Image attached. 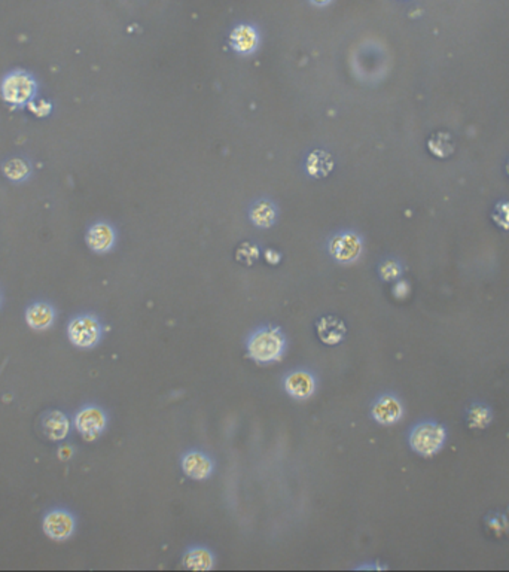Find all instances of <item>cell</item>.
Instances as JSON below:
<instances>
[{
	"label": "cell",
	"instance_id": "cell-12",
	"mask_svg": "<svg viewBox=\"0 0 509 572\" xmlns=\"http://www.w3.org/2000/svg\"><path fill=\"white\" fill-rule=\"evenodd\" d=\"M230 42L232 49L237 51L239 54L249 56L255 53L259 45V33L251 24H239L232 29Z\"/></svg>",
	"mask_w": 509,
	"mask_h": 572
},
{
	"label": "cell",
	"instance_id": "cell-15",
	"mask_svg": "<svg viewBox=\"0 0 509 572\" xmlns=\"http://www.w3.org/2000/svg\"><path fill=\"white\" fill-rule=\"evenodd\" d=\"M25 321L33 330H46L54 322V309L46 303H36L25 311Z\"/></svg>",
	"mask_w": 509,
	"mask_h": 572
},
{
	"label": "cell",
	"instance_id": "cell-16",
	"mask_svg": "<svg viewBox=\"0 0 509 572\" xmlns=\"http://www.w3.org/2000/svg\"><path fill=\"white\" fill-rule=\"evenodd\" d=\"M44 428L46 435L52 441H60L68 437L70 423L69 419L61 411H51L45 416Z\"/></svg>",
	"mask_w": 509,
	"mask_h": 572
},
{
	"label": "cell",
	"instance_id": "cell-25",
	"mask_svg": "<svg viewBox=\"0 0 509 572\" xmlns=\"http://www.w3.org/2000/svg\"><path fill=\"white\" fill-rule=\"evenodd\" d=\"M486 520H487V525H489L490 530H493L494 534H498V535H502L503 532H506V530L509 529L508 520H506L503 516L491 514V516H489V518H486Z\"/></svg>",
	"mask_w": 509,
	"mask_h": 572
},
{
	"label": "cell",
	"instance_id": "cell-5",
	"mask_svg": "<svg viewBox=\"0 0 509 572\" xmlns=\"http://www.w3.org/2000/svg\"><path fill=\"white\" fill-rule=\"evenodd\" d=\"M106 423H108L106 413L96 406H88L82 409L76 414L75 419L77 433H80L87 441L97 440L103 434Z\"/></svg>",
	"mask_w": 509,
	"mask_h": 572
},
{
	"label": "cell",
	"instance_id": "cell-1",
	"mask_svg": "<svg viewBox=\"0 0 509 572\" xmlns=\"http://www.w3.org/2000/svg\"><path fill=\"white\" fill-rule=\"evenodd\" d=\"M286 335L282 328L267 325L253 331L246 343L247 356L256 363H272L282 359L286 350Z\"/></svg>",
	"mask_w": 509,
	"mask_h": 572
},
{
	"label": "cell",
	"instance_id": "cell-11",
	"mask_svg": "<svg viewBox=\"0 0 509 572\" xmlns=\"http://www.w3.org/2000/svg\"><path fill=\"white\" fill-rule=\"evenodd\" d=\"M402 413H403V409H402L401 401L395 395H390V394L382 395L380 398H378L374 402L372 410H371L374 421L377 423L386 425V426L399 422L402 418Z\"/></svg>",
	"mask_w": 509,
	"mask_h": 572
},
{
	"label": "cell",
	"instance_id": "cell-18",
	"mask_svg": "<svg viewBox=\"0 0 509 572\" xmlns=\"http://www.w3.org/2000/svg\"><path fill=\"white\" fill-rule=\"evenodd\" d=\"M332 167H334L332 158L329 157V154H326L323 151H316L310 154V157L307 160V170L315 178H325L326 175H329Z\"/></svg>",
	"mask_w": 509,
	"mask_h": 572
},
{
	"label": "cell",
	"instance_id": "cell-30",
	"mask_svg": "<svg viewBox=\"0 0 509 572\" xmlns=\"http://www.w3.org/2000/svg\"><path fill=\"white\" fill-rule=\"evenodd\" d=\"M506 170H508V175H509V163H508V167H506Z\"/></svg>",
	"mask_w": 509,
	"mask_h": 572
},
{
	"label": "cell",
	"instance_id": "cell-7",
	"mask_svg": "<svg viewBox=\"0 0 509 572\" xmlns=\"http://www.w3.org/2000/svg\"><path fill=\"white\" fill-rule=\"evenodd\" d=\"M180 468L188 478L201 482V480H207L213 474L215 462L201 450H189L182 456Z\"/></svg>",
	"mask_w": 509,
	"mask_h": 572
},
{
	"label": "cell",
	"instance_id": "cell-3",
	"mask_svg": "<svg viewBox=\"0 0 509 572\" xmlns=\"http://www.w3.org/2000/svg\"><path fill=\"white\" fill-rule=\"evenodd\" d=\"M70 342L82 349L94 347L101 339V325L97 318L84 315L75 318L68 328Z\"/></svg>",
	"mask_w": 509,
	"mask_h": 572
},
{
	"label": "cell",
	"instance_id": "cell-17",
	"mask_svg": "<svg viewBox=\"0 0 509 572\" xmlns=\"http://www.w3.org/2000/svg\"><path fill=\"white\" fill-rule=\"evenodd\" d=\"M251 219L259 228H270L276 220V207L270 201L260 200L252 206Z\"/></svg>",
	"mask_w": 509,
	"mask_h": 572
},
{
	"label": "cell",
	"instance_id": "cell-13",
	"mask_svg": "<svg viewBox=\"0 0 509 572\" xmlns=\"http://www.w3.org/2000/svg\"><path fill=\"white\" fill-rule=\"evenodd\" d=\"M87 243L89 246V249H93L94 252L103 254L112 249V246L115 243V231L111 225L108 224H96L91 227L87 232Z\"/></svg>",
	"mask_w": 509,
	"mask_h": 572
},
{
	"label": "cell",
	"instance_id": "cell-4",
	"mask_svg": "<svg viewBox=\"0 0 509 572\" xmlns=\"http://www.w3.org/2000/svg\"><path fill=\"white\" fill-rule=\"evenodd\" d=\"M36 89L34 80L24 72L11 73L2 82V96L8 103L12 105H24L27 103Z\"/></svg>",
	"mask_w": 509,
	"mask_h": 572
},
{
	"label": "cell",
	"instance_id": "cell-8",
	"mask_svg": "<svg viewBox=\"0 0 509 572\" xmlns=\"http://www.w3.org/2000/svg\"><path fill=\"white\" fill-rule=\"evenodd\" d=\"M284 391L291 398L304 401L311 398L316 392V377L307 370H296L284 377Z\"/></svg>",
	"mask_w": 509,
	"mask_h": 572
},
{
	"label": "cell",
	"instance_id": "cell-21",
	"mask_svg": "<svg viewBox=\"0 0 509 572\" xmlns=\"http://www.w3.org/2000/svg\"><path fill=\"white\" fill-rule=\"evenodd\" d=\"M258 256H259L258 246L252 244V243H243L239 248V251H237V255H236L237 261H240L241 264L244 263L247 266L253 264L258 259Z\"/></svg>",
	"mask_w": 509,
	"mask_h": 572
},
{
	"label": "cell",
	"instance_id": "cell-29",
	"mask_svg": "<svg viewBox=\"0 0 509 572\" xmlns=\"http://www.w3.org/2000/svg\"><path fill=\"white\" fill-rule=\"evenodd\" d=\"M69 456H72V449H70V447H63V449H61L60 458H61V459H68Z\"/></svg>",
	"mask_w": 509,
	"mask_h": 572
},
{
	"label": "cell",
	"instance_id": "cell-24",
	"mask_svg": "<svg viewBox=\"0 0 509 572\" xmlns=\"http://www.w3.org/2000/svg\"><path fill=\"white\" fill-rule=\"evenodd\" d=\"M378 271H380V276H382L383 280L391 282V280H396V279L401 276L402 267L399 266V263L391 261V259H389V261H384V263L380 266V268H378Z\"/></svg>",
	"mask_w": 509,
	"mask_h": 572
},
{
	"label": "cell",
	"instance_id": "cell-19",
	"mask_svg": "<svg viewBox=\"0 0 509 572\" xmlns=\"http://www.w3.org/2000/svg\"><path fill=\"white\" fill-rule=\"evenodd\" d=\"M427 147H429V151L432 152L435 157H441V158L448 157V155H451L454 151L451 136L444 132H439V133L430 136V139L427 142Z\"/></svg>",
	"mask_w": 509,
	"mask_h": 572
},
{
	"label": "cell",
	"instance_id": "cell-27",
	"mask_svg": "<svg viewBox=\"0 0 509 572\" xmlns=\"http://www.w3.org/2000/svg\"><path fill=\"white\" fill-rule=\"evenodd\" d=\"M265 258L268 259L270 264H279L282 256H280L279 252H276L274 249H268V251L265 252Z\"/></svg>",
	"mask_w": 509,
	"mask_h": 572
},
{
	"label": "cell",
	"instance_id": "cell-14",
	"mask_svg": "<svg viewBox=\"0 0 509 572\" xmlns=\"http://www.w3.org/2000/svg\"><path fill=\"white\" fill-rule=\"evenodd\" d=\"M184 566L192 571H208L215 566L213 553L203 545L189 547L184 554Z\"/></svg>",
	"mask_w": 509,
	"mask_h": 572
},
{
	"label": "cell",
	"instance_id": "cell-22",
	"mask_svg": "<svg viewBox=\"0 0 509 572\" xmlns=\"http://www.w3.org/2000/svg\"><path fill=\"white\" fill-rule=\"evenodd\" d=\"M491 218L496 225H499L503 230H509V201H502L499 204H496Z\"/></svg>",
	"mask_w": 509,
	"mask_h": 572
},
{
	"label": "cell",
	"instance_id": "cell-9",
	"mask_svg": "<svg viewBox=\"0 0 509 572\" xmlns=\"http://www.w3.org/2000/svg\"><path fill=\"white\" fill-rule=\"evenodd\" d=\"M45 534L56 541L68 540L75 530V518L69 511L54 510L44 518Z\"/></svg>",
	"mask_w": 509,
	"mask_h": 572
},
{
	"label": "cell",
	"instance_id": "cell-23",
	"mask_svg": "<svg viewBox=\"0 0 509 572\" xmlns=\"http://www.w3.org/2000/svg\"><path fill=\"white\" fill-rule=\"evenodd\" d=\"M5 173L12 180H20L29 173V167L21 160H12L5 166Z\"/></svg>",
	"mask_w": 509,
	"mask_h": 572
},
{
	"label": "cell",
	"instance_id": "cell-28",
	"mask_svg": "<svg viewBox=\"0 0 509 572\" xmlns=\"http://www.w3.org/2000/svg\"><path fill=\"white\" fill-rule=\"evenodd\" d=\"M331 2H332V0H310V4L315 5V6H326V5H329Z\"/></svg>",
	"mask_w": 509,
	"mask_h": 572
},
{
	"label": "cell",
	"instance_id": "cell-20",
	"mask_svg": "<svg viewBox=\"0 0 509 572\" xmlns=\"http://www.w3.org/2000/svg\"><path fill=\"white\" fill-rule=\"evenodd\" d=\"M491 422L490 409L475 404L467 410V425L472 429H484Z\"/></svg>",
	"mask_w": 509,
	"mask_h": 572
},
{
	"label": "cell",
	"instance_id": "cell-10",
	"mask_svg": "<svg viewBox=\"0 0 509 572\" xmlns=\"http://www.w3.org/2000/svg\"><path fill=\"white\" fill-rule=\"evenodd\" d=\"M316 332L319 340L326 346H337L346 339L347 327L341 318L328 315L316 322Z\"/></svg>",
	"mask_w": 509,
	"mask_h": 572
},
{
	"label": "cell",
	"instance_id": "cell-6",
	"mask_svg": "<svg viewBox=\"0 0 509 572\" xmlns=\"http://www.w3.org/2000/svg\"><path fill=\"white\" fill-rule=\"evenodd\" d=\"M329 254L338 263H353L362 254V240L353 231H344L329 242Z\"/></svg>",
	"mask_w": 509,
	"mask_h": 572
},
{
	"label": "cell",
	"instance_id": "cell-2",
	"mask_svg": "<svg viewBox=\"0 0 509 572\" xmlns=\"http://www.w3.org/2000/svg\"><path fill=\"white\" fill-rule=\"evenodd\" d=\"M446 441V429L434 422L417 425L410 434V446L420 456H434Z\"/></svg>",
	"mask_w": 509,
	"mask_h": 572
},
{
	"label": "cell",
	"instance_id": "cell-26",
	"mask_svg": "<svg viewBox=\"0 0 509 572\" xmlns=\"http://www.w3.org/2000/svg\"><path fill=\"white\" fill-rule=\"evenodd\" d=\"M408 292H410V286L407 282H399L394 288V294L398 298H406Z\"/></svg>",
	"mask_w": 509,
	"mask_h": 572
}]
</instances>
